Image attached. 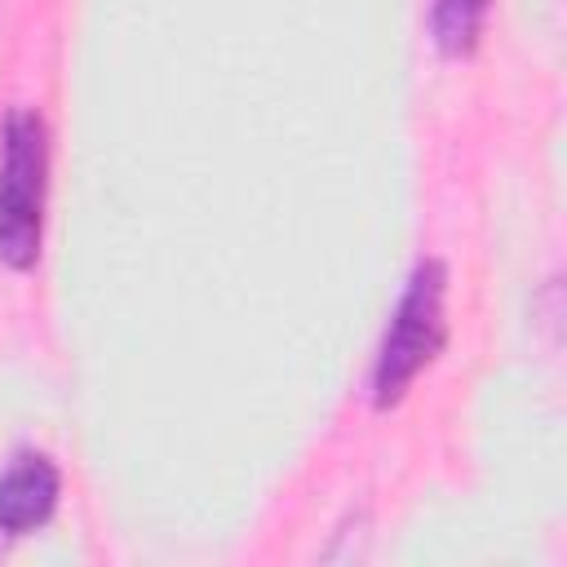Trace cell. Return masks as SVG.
<instances>
[{"instance_id":"1","label":"cell","mask_w":567,"mask_h":567,"mask_svg":"<svg viewBox=\"0 0 567 567\" xmlns=\"http://www.w3.org/2000/svg\"><path fill=\"white\" fill-rule=\"evenodd\" d=\"M49 195V142L35 111H9L0 128V261L27 270L44 239Z\"/></svg>"},{"instance_id":"2","label":"cell","mask_w":567,"mask_h":567,"mask_svg":"<svg viewBox=\"0 0 567 567\" xmlns=\"http://www.w3.org/2000/svg\"><path fill=\"white\" fill-rule=\"evenodd\" d=\"M447 275L439 261H421L390 315V328L381 337L377 363H372V403L390 408L399 403L412 381L434 363L447 337Z\"/></svg>"},{"instance_id":"3","label":"cell","mask_w":567,"mask_h":567,"mask_svg":"<svg viewBox=\"0 0 567 567\" xmlns=\"http://www.w3.org/2000/svg\"><path fill=\"white\" fill-rule=\"evenodd\" d=\"M58 496H62V474L44 452L13 456L0 474V532L31 536L53 518Z\"/></svg>"},{"instance_id":"4","label":"cell","mask_w":567,"mask_h":567,"mask_svg":"<svg viewBox=\"0 0 567 567\" xmlns=\"http://www.w3.org/2000/svg\"><path fill=\"white\" fill-rule=\"evenodd\" d=\"M487 13H492V0H430V31H434V44L452 58L470 53L487 27Z\"/></svg>"}]
</instances>
